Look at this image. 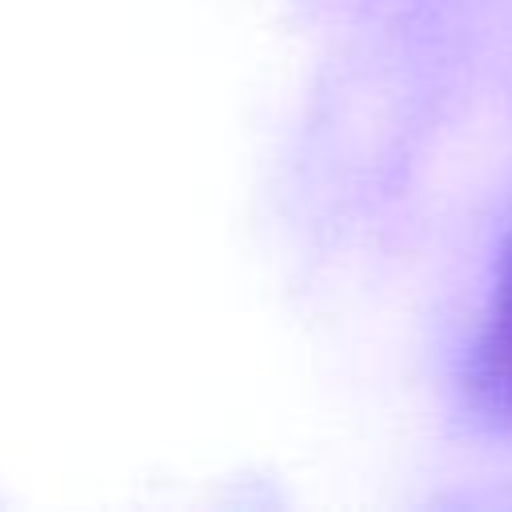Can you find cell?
Segmentation results:
<instances>
[{
    "instance_id": "cell-1",
    "label": "cell",
    "mask_w": 512,
    "mask_h": 512,
    "mask_svg": "<svg viewBox=\"0 0 512 512\" xmlns=\"http://www.w3.org/2000/svg\"><path fill=\"white\" fill-rule=\"evenodd\" d=\"M464 388L472 412L492 428H512V240L500 252L492 300L468 352Z\"/></svg>"
}]
</instances>
